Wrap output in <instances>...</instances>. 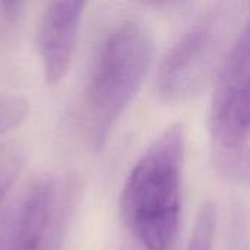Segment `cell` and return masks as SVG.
<instances>
[{
	"mask_svg": "<svg viewBox=\"0 0 250 250\" xmlns=\"http://www.w3.org/2000/svg\"><path fill=\"white\" fill-rule=\"evenodd\" d=\"M22 166V152L15 145L0 148V205L6 199Z\"/></svg>",
	"mask_w": 250,
	"mask_h": 250,
	"instance_id": "obj_9",
	"label": "cell"
},
{
	"mask_svg": "<svg viewBox=\"0 0 250 250\" xmlns=\"http://www.w3.org/2000/svg\"><path fill=\"white\" fill-rule=\"evenodd\" d=\"M29 111V103L21 95L0 94V136L18 127Z\"/></svg>",
	"mask_w": 250,
	"mask_h": 250,
	"instance_id": "obj_8",
	"label": "cell"
},
{
	"mask_svg": "<svg viewBox=\"0 0 250 250\" xmlns=\"http://www.w3.org/2000/svg\"><path fill=\"white\" fill-rule=\"evenodd\" d=\"M56 183L35 179L0 223V250H56L60 231Z\"/></svg>",
	"mask_w": 250,
	"mask_h": 250,
	"instance_id": "obj_5",
	"label": "cell"
},
{
	"mask_svg": "<svg viewBox=\"0 0 250 250\" xmlns=\"http://www.w3.org/2000/svg\"><path fill=\"white\" fill-rule=\"evenodd\" d=\"M26 0H0L1 4V10L4 13V16L9 21H13L18 18V15L21 13V9L23 7Z\"/></svg>",
	"mask_w": 250,
	"mask_h": 250,
	"instance_id": "obj_10",
	"label": "cell"
},
{
	"mask_svg": "<svg viewBox=\"0 0 250 250\" xmlns=\"http://www.w3.org/2000/svg\"><path fill=\"white\" fill-rule=\"evenodd\" d=\"M151 1H161V0H151Z\"/></svg>",
	"mask_w": 250,
	"mask_h": 250,
	"instance_id": "obj_11",
	"label": "cell"
},
{
	"mask_svg": "<svg viewBox=\"0 0 250 250\" xmlns=\"http://www.w3.org/2000/svg\"><path fill=\"white\" fill-rule=\"evenodd\" d=\"M217 230V207L205 204L196 218L189 245L186 250H212Z\"/></svg>",
	"mask_w": 250,
	"mask_h": 250,
	"instance_id": "obj_7",
	"label": "cell"
},
{
	"mask_svg": "<svg viewBox=\"0 0 250 250\" xmlns=\"http://www.w3.org/2000/svg\"><path fill=\"white\" fill-rule=\"evenodd\" d=\"M248 0H218L167 53L158 73L160 94L179 101L198 92L217 67L233 19Z\"/></svg>",
	"mask_w": 250,
	"mask_h": 250,
	"instance_id": "obj_3",
	"label": "cell"
},
{
	"mask_svg": "<svg viewBox=\"0 0 250 250\" xmlns=\"http://www.w3.org/2000/svg\"><path fill=\"white\" fill-rule=\"evenodd\" d=\"M182 125L166 129L132 168L120 196V214L144 250H170L182 208Z\"/></svg>",
	"mask_w": 250,
	"mask_h": 250,
	"instance_id": "obj_1",
	"label": "cell"
},
{
	"mask_svg": "<svg viewBox=\"0 0 250 250\" xmlns=\"http://www.w3.org/2000/svg\"><path fill=\"white\" fill-rule=\"evenodd\" d=\"M217 70L209 133L221 152L236 154L250 136V22L239 32Z\"/></svg>",
	"mask_w": 250,
	"mask_h": 250,
	"instance_id": "obj_4",
	"label": "cell"
},
{
	"mask_svg": "<svg viewBox=\"0 0 250 250\" xmlns=\"http://www.w3.org/2000/svg\"><path fill=\"white\" fill-rule=\"evenodd\" d=\"M152 53V37L136 22H125L105 38L86 89L91 132L98 148L136 95Z\"/></svg>",
	"mask_w": 250,
	"mask_h": 250,
	"instance_id": "obj_2",
	"label": "cell"
},
{
	"mask_svg": "<svg viewBox=\"0 0 250 250\" xmlns=\"http://www.w3.org/2000/svg\"><path fill=\"white\" fill-rule=\"evenodd\" d=\"M88 0H47L38 32L45 79L60 82L72 63L81 19Z\"/></svg>",
	"mask_w": 250,
	"mask_h": 250,
	"instance_id": "obj_6",
	"label": "cell"
}]
</instances>
